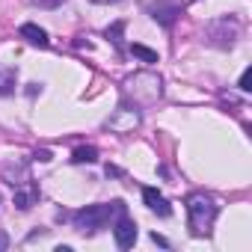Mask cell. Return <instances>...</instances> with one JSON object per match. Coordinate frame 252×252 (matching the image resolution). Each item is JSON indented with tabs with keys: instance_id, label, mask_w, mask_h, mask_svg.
I'll use <instances>...</instances> for the list:
<instances>
[{
	"instance_id": "cell-1",
	"label": "cell",
	"mask_w": 252,
	"mask_h": 252,
	"mask_svg": "<svg viewBox=\"0 0 252 252\" xmlns=\"http://www.w3.org/2000/svg\"><path fill=\"white\" fill-rule=\"evenodd\" d=\"M160 95H163V80L155 71H134L122 80V104H131L137 110L158 104Z\"/></svg>"
},
{
	"instance_id": "cell-2",
	"label": "cell",
	"mask_w": 252,
	"mask_h": 252,
	"mask_svg": "<svg viewBox=\"0 0 252 252\" xmlns=\"http://www.w3.org/2000/svg\"><path fill=\"white\" fill-rule=\"evenodd\" d=\"M128 211V205H125L122 199H113V202H98V205H86L80 211L71 214V222L80 234H98L101 228H110L116 222L119 214Z\"/></svg>"
},
{
	"instance_id": "cell-3",
	"label": "cell",
	"mask_w": 252,
	"mask_h": 252,
	"mask_svg": "<svg viewBox=\"0 0 252 252\" xmlns=\"http://www.w3.org/2000/svg\"><path fill=\"white\" fill-rule=\"evenodd\" d=\"M220 205L208 193H190L187 196V217H190V231L196 237H208L214 222H217Z\"/></svg>"
},
{
	"instance_id": "cell-4",
	"label": "cell",
	"mask_w": 252,
	"mask_h": 252,
	"mask_svg": "<svg viewBox=\"0 0 252 252\" xmlns=\"http://www.w3.org/2000/svg\"><path fill=\"white\" fill-rule=\"evenodd\" d=\"M240 30H243V24H240L237 15H220V18H214V21L205 24V45L228 51L240 39Z\"/></svg>"
},
{
	"instance_id": "cell-5",
	"label": "cell",
	"mask_w": 252,
	"mask_h": 252,
	"mask_svg": "<svg viewBox=\"0 0 252 252\" xmlns=\"http://www.w3.org/2000/svg\"><path fill=\"white\" fill-rule=\"evenodd\" d=\"M146 9H149V15H152L163 30H172L175 21H178L181 12H184L181 0H146Z\"/></svg>"
},
{
	"instance_id": "cell-6",
	"label": "cell",
	"mask_w": 252,
	"mask_h": 252,
	"mask_svg": "<svg viewBox=\"0 0 252 252\" xmlns=\"http://www.w3.org/2000/svg\"><path fill=\"white\" fill-rule=\"evenodd\" d=\"M143 125V116H140V110L137 107H131V104H119V110L104 122V128H110V131H116V134H131V131H137Z\"/></svg>"
},
{
	"instance_id": "cell-7",
	"label": "cell",
	"mask_w": 252,
	"mask_h": 252,
	"mask_svg": "<svg viewBox=\"0 0 252 252\" xmlns=\"http://www.w3.org/2000/svg\"><path fill=\"white\" fill-rule=\"evenodd\" d=\"M137 222L128 217V211L125 214H119L116 217V222H113V237H116V246L119 249H131L134 243H137Z\"/></svg>"
},
{
	"instance_id": "cell-8",
	"label": "cell",
	"mask_w": 252,
	"mask_h": 252,
	"mask_svg": "<svg viewBox=\"0 0 252 252\" xmlns=\"http://www.w3.org/2000/svg\"><path fill=\"white\" fill-rule=\"evenodd\" d=\"M0 175H3V181L12 184V187H21V184L33 181V178H30V166L21 163V160H6V163H0Z\"/></svg>"
},
{
	"instance_id": "cell-9",
	"label": "cell",
	"mask_w": 252,
	"mask_h": 252,
	"mask_svg": "<svg viewBox=\"0 0 252 252\" xmlns=\"http://www.w3.org/2000/svg\"><path fill=\"white\" fill-rule=\"evenodd\" d=\"M143 202H146V208L152 211V214H158V217H172V208H169V202H166V196L158 190V187H143Z\"/></svg>"
},
{
	"instance_id": "cell-10",
	"label": "cell",
	"mask_w": 252,
	"mask_h": 252,
	"mask_svg": "<svg viewBox=\"0 0 252 252\" xmlns=\"http://www.w3.org/2000/svg\"><path fill=\"white\" fill-rule=\"evenodd\" d=\"M39 199H42V190H39L36 181H27V184L15 187V208L18 211H30L33 205H39Z\"/></svg>"
},
{
	"instance_id": "cell-11",
	"label": "cell",
	"mask_w": 252,
	"mask_h": 252,
	"mask_svg": "<svg viewBox=\"0 0 252 252\" xmlns=\"http://www.w3.org/2000/svg\"><path fill=\"white\" fill-rule=\"evenodd\" d=\"M18 36H21V39H24L27 45H33V48H48V45H51L48 33H45V30H42L39 24H30V21L18 27Z\"/></svg>"
},
{
	"instance_id": "cell-12",
	"label": "cell",
	"mask_w": 252,
	"mask_h": 252,
	"mask_svg": "<svg viewBox=\"0 0 252 252\" xmlns=\"http://www.w3.org/2000/svg\"><path fill=\"white\" fill-rule=\"evenodd\" d=\"M15 86H18V71L9 68V65H0V98L12 95Z\"/></svg>"
},
{
	"instance_id": "cell-13",
	"label": "cell",
	"mask_w": 252,
	"mask_h": 252,
	"mask_svg": "<svg viewBox=\"0 0 252 252\" xmlns=\"http://www.w3.org/2000/svg\"><path fill=\"white\" fill-rule=\"evenodd\" d=\"M104 36L113 42V48L119 51V54H125L128 48H125V21H113L107 30H104Z\"/></svg>"
},
{
	"instance_id": "cell-14",
	"label": "cell",
	"mask_w": 252,
	"mask_h": 252,
	"mask_svg": "<svg viewBox=\"0 0 252 252\" xmlns=\"http://www.w3.org/2000/svg\"><path fill=\"white\" fill-rule=\"evenodd\" d=\"M71 163H98V149L95 146H80L71 152Z\"/></svg>"
},
{
	"instance_id": "cell-15",
	"label": "cell",
	"mask_w": 252,
	"mask_h": 252,
	"mask_svg": "<svg viewBox=\"0 0 252 252\" xmlns=\"http://www.w3.org/2000/svg\"><path fill=\"white\" fill-rule=\"evenodd\" d=\"M137 60H143V63H149V65H155V63H160V57H158V51H152V48H146V45H140V42H134L131 48H128Z\"/></svg>"
},
{
	"instance_id": "cell-16",
	"label": "cell",
	"mask_w": 252,
	"mask_h": 252,
	"mask_svg": "<svg viewBox=\"0 0 252 252\" xmlns=\"http://www.w3.org/2000/svg\"><path fill=\"white\" fill-rule=\"evenodd\" d=\"M30 3L36 9H60L63 3H68V0H30Z\"/></svg>"
},
{
	"instance_id": "cell-17",
	"label": "cell",
	"mask_w": 252,
	"mask_h": 252,
	"mask_svg": "<svg viewBox=\"0 0 252 252\" xmlns=\"http://www.w3.org/2000/svg\"><path fill=\"white\" fill-rule=\"evenodd\" d=\"M237 89L240 92H252V68H243V74L237 80Z\"/></svg>"
},
{
	"instance_id": "cell-18",
	"label": "cell",
	"mask_w": 252,
	"mask_h": 252,
	"mask_svg": "<svg viewBox=\"0 0 252 252\" xmlns=\"http://www.w3.org/2000/svg\"><path fill=\"white\" fill-rule=\"evenodd\" d=\"M33 160H42V163H51V160H54V155H51L48 149H39V152L33 155Z\"/></svg>"
},
{
	"instance_id": "cell-19",
	"label": "cell",
	"mask_w": 252,
	"mask_h": 252,
	"mask_svg": "<svg viewBox=\"0 0 252 252\" xmlns=\"http://www.w3.org/2000/svg\"><path fill=\"white\" fill-rule=\"evenodd\" d=\"M104 172H107V178H119V175H122V169H119V166H113V163H107V166H104Z\"/></svg>"
},
{
	"instance_id": "cell-20",
	"label": "cell",
	"mask_w": 252,
	"mask_h": 252,
	"mask_svg": "<svg viewBox=\"0 0 252 252\" xmlns=\"http://www.w3.org/2000/svg\"><path fill=\"white\" fill-rule=\"evenodd\" d=\"M6 249H9V234L0 231V252H6Z\"/></svg>"
},
{
	"instance_id": "cell-21",
	"label": "cell",
	"mask_w": 252,
	"mask_h": 252,
	"mask_svg": "<svg viewBox=\"0 0 252 252\" xmlns=\"http://www.w3.org/2000/svg\"><path fill=\"white\" fill-rule=\"evenodd\" d=\"M152 240H155V243H158V246H169V240H166V237H160V234H158V231H152Z\"/></svg>"
},
{
	"instance_id": "cell-22",
	"label": "cell",
	"mask_w": 252,
	"mask_h": 252,
	"mask_svg": "<svg viewBox=\"0 0 252 252\" xmlns=\"http://www.w3.org/2000/svg\"><path fill=\"white\" fill-rule=\"evenodd\" d=\"M36 92H42V83H27V95H36Z\"/></svg>"
},
{
	"instance_id": "cell-23",
	"label": "cell",
	"mask_w": 252,
	"mask_h": 252,
	"mask_svg": "<svg viewBox=\"0 0 252 252\" xmlns=\"http://www.w3.org/2000/svg\"><path fill=\"white\" fill-rule=\"evenodd\" d=\"M92 3H119V0H92Z\"/></svg>"
},
{
	"instance_id": "cell-24",
	"label": "cell",
	"mask_w": 252,
	"mask_h": 252,
	"mask_svg": "<svg viewBox=\"0 0 252 252\" xmlns=\"http://www.w3.org/2000/svg\"><path fill=\"white\" fill-rule=\"evenodd\" d=\"M0 202H3V199H0Z\"/></svg>"
}]
</instances>
